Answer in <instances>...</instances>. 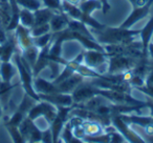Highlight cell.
Masks as SVG:
<instances>
[{
	"label": "cell",
	"instance_id": "obj_1",
	"mask_svg": "<svg viewBox=\"0 0 153 143\" xmlns=\"http://www.w3.org/2000/svg\"><path fill=\"white\" fill-rule=\"evenodd\" d=\"M89 30L94 35V40L102 45L131 43L137 40L140 34V30H130V28H124L122 26L119 28L105 26L103 30H94L89 28Z\"/></svg>",
	"mask_w": 153,
	"mask_h": 143
},
{
	"label": "cell",
	"instance_id": "obj_2",
	"mask_svg": "<svg viewBox=\"0 0 153 143\" xmlns=\"http://www.w3.org/2000/svg\"><path fill=\"white\" fill-rule=\"evenodd\" d=\"M108 65H107V72L108 75H115V74L125 73L130 70L135 66L136 62L140 58H134L128 55H122V54H114V55H108Z\"/></svg>",
	"mask_w": 153,
	"mask_h": 143
},
{
	"label": "cell",
	"instance_id": "obj_3",
	"mask_svg": "<svg viewBox=\"0 0 153 143\" xmlns=\"http://www.w3.org/2000/svg\"><path fill=\"white\" fill-rule=\"evenodd\" d=\"M99 95L105 97V98L108 99L110 102L114 103V104H126V105L146 104V101H142V100H138V99H135L134 97L131 96L130 93L100 88V90H99Z\"/></svg>",
	"mask_w": 153,
	"mask_h": 143
},
{
	"label": "cell",
	"instance_id": "obj_4",
	"mask_svg": "<svg viewBox=\"0 0 153 143\" xmlns=\"http://www.w3.org/2000/svg\"><path fill=\"white\" fill-rule=\"evenodd\" d=\"M108 59L109 56L105 51L85 49L83 52V63L88 67L96 70L99 73H101V67L104 64H108Z\"/></svg>",
	"mask_w": 153,
	"mask_h": 143
},
{
	"label": "cell",
	"instance_id": "obj_5",
	"mask_svg": "<svg viewBox=\"0 0 153 143\" xmlns=\"http://www.w3.org/2000/svg\"><path fill=\"white\" fill-rule=\"evenodd\" d=\"M99 90H100V88L92 84L90 80L86 81L85 79L72 91L71 96L74 103H82L89 100L90 98L99 95Z\"/></svg>",
	"mask_w": 153,
	"mask_h": 143
},
{
	"label": "cell",
	"instance_id": "obj_6",
	"mask_svg": "<svg viewBox=\"0 0 153 143\" xmlns=\"http://www.w3.org/2000/svg\"><path fill=\"white\" fill-rule=\"evenodd\" d=\"M111 123H112V125L125 137L127 142H132V143L146 142V140H144L142 136H140L137 133L134 132V130L130 127L129 124L126 123L117 114L111 116Z\"/></svg>",
	"mask_w": 153,
	"mask_h": 143
},
{
	"label": "cell",
	"instance_id": "obj_7",
	"mask_svg": "<svg viewBox=\"0 0 153 143\" xmlns=\"http://www.w3.org/2000/svg\"><path fill=\"white\" fill-rule=\"evenodd\" d=\"M152 4H153V0H149L144 7H133L130 15L126 18V20L121 24V26L124 28H131L136 22L140 21L142 19H144V18H146L148 16L150 7H152Z\"/></svg>",
	"mask_w": 153,
	"mask_h": 143
},
{
	"label": "cell",
	"instance_id": "obj_8",
	"mask_svg": "<svg viewBox=\"0 0 153 143\" xmlns=\"http://www.w3.org/2000/svg\"><path fill=\"white\" fill-rule=\"evenodd\" d=\"M14 33H15L16 41H17V45L20 53L23 52L24 49L35 45L34 40H33V36L30 35V28H25V26H23L22 24L19 23L17 28H15Z\"/></svg>",
	"mask_w": 153,
	"mask_h": 143
},
{
	"label": "cell",
	"instance_id": "obj_9",
	"mask_svg": "<svg viewBox=\"0 0 153 143\" xmlns=\"http://www.w3.org/2000/svg\"><path fill=\"white\" fill-rule=\"evenodd\" d=\"M40 100L47 101L53 105H63V106H71L74 104L71 94H66V93L56 92L53 94H39Z\"/></svg>",
	"mask_w": 153,
	"mask_h": 143
},
{
	"label": "cell",
	"instance_id": "obj_10",
	"mask_svg": "<svg viewBox=\"0 0 153 143\" xmlns=\"http://www.w3.org/2000/svg\"><path fill=\"white\" fill-rule=\"evenodd\" d=\"M86 78L83 77L81 74H79L78 72H74L71 76L65 79L64 81L60 82L59 84H57V90L60 93H66V94H71L72 91L79 85L81 82H83Z\"/></svg>",
	"mask_w": 153,
	"mask_h": 143
},
{
	"label": "cell",
	"instance_id": "obj_11",
	"mask_svg": "<svg viewBox=\"0 0 153 143\" xmlns=\"http://www.w3.org/2000/svg\"><path fill=\"white\" fill-rule=\"evenodd\" d=\"M152 36H153V16L149 19V21L146 23V25L140 30V42H142V52L144 58H149L148 46H149V43L151 42Z\"/></svg>",
	"mask_w": 153,
	"mask_h": 143
},
{
	"label": "cell",
	"instance_id": "obj_12",
	"mask_svg": "<svg viewBox=\"0 0 153 143\" xmlns=\"http://www.w3.org/2000/svg\"><path fill=\"white\" fill-rule=\"evenodd\" d=\"M33 86L37 94H53L58 92L57 85L53 83L51 80H46L44 78H41L39 76L34 77L33 80Z\"/></svg>",
	"mask_w": 153,
	"mask_h": 143
},
{
	"label": "cell",
	"instance_id": "obj_13",
	"mask_svg": "<svg viewBox=\"0 0 153 143\" xmlns=\"http://www.w3.org/2000/svg\"><path fill=\"white\" fill-rule=\"evenodd\" d=\"M18 73L15 63L11 61H1L0 63V79L5 82H12Z\"/></svg>",
	"mask_w": 153,
	"mask_h": 143
},
{
	"label": "cell",
	"instance_id": "obj_14",
	"mask_svg": "<svg viewBox=\"0 0 153 143\" xmlns=\"http://www.w3.org/2000/svg\"><path fill=\"white\" fill-rule=\"evenodd\" d=\"M56 12L53 10L48 9V7H41L40 9L34 11V17H35V23L34 26L36 25H41V24L49 23L51 17Z\"/></svg>",
	"mask_w": 153,
	"mask_h": 143
},
{
	"label": "cell",
	"instance_id": "obj_15",
	"mask_svg": "<svg viewBox=\"0 0 153 143\" xmlns=\"http://www.w3.org/2000/svg\"><path fill=\"white\" fill-rule=\"evenodd\" d=\"M49 25H51V31L53 33L67 28V15L64 12L55 13L49 21Z\"/></svg>",
	"mask_w": 153,
	"mask_h": 143
},
{
	"label": "cell",
	"instance_id": "obj_16",
	"mask_svg": "<svg viewBox=\"0 0 153 143\" xmlns=\"http://www.w3.org/2000/svg\"><path fill=\"white\" fill-rule=\"evenodd\" d=\"M82 126H83L85 136L94 137V136H100V135L105 134L104 126L97 121H90V120L84 119Z\"/></svg>",
	"mask_w": 153,
	"mask_h": 143
},
{
	"label": "cell",
	"instance_id": "obj_17",
	"mask_svg": "<svg viewBox=\"0 0 153 143\" xmlns=\"http://www.w3.org/2000/svg\"><path fill=\"white\" fill-rule=\"evenodd\" d=\"M79 7L83 13L87 15H92L94 11H102V3L100 0H82Z\"/></svg>",
	"mask_w": 153,
	"mask_h": 143
},
{
	"label": "cell",
	"instance_id": "obj_18",
	"mask_svg": "<svg viewBox=\"0 0 153 143\" xmlns=\"http://www.w3.org/2000/svg\"><path fill=\"white\" fill-rule=\"evenodd\" d=\"M19 23L28 28H32L35 23L34 12L28 9L20 7L19 11Z\"/></svg>",
	"mask_w": 153,
	"mask_h": 143
},
{
	"label": "cell",
	"instance_id": "obj_19",
	"mask_svg": "<svg viewBox=\"0 0 153 143\" xmlns=\"http://www.w3.org/2000/svg\"><path fill=\"white\" fill-rule=\"evenodd\" d=\"M60 139L61 141L66 143H80L82 142V140L78 139L76 137H74V133H72V128L71 125H70L69 122H66L65 125H64L63 130L61 132V135H60Z\"/></svg>",
	"mask_w": 153,
	"mask_h": 143
},
{
	"label": "cell",
	"instance_id": "obj_20",
	"mask_svg": "<svg viewBox=\"0 0 153 143\" xmlns=\"http://www.w3.org/2000/svg\"><path fill=\"white\" fill-rule=\"evenodd\" d=\"M39 52H40V49L36 45H33V46L28 47V49H24L23 52H21V56L27 62L28 65L32 67V70H33V66H34L35 62H36L37 58H38Z\"/></svg>",
	"mask_w": 153,
	"mask_h": 143
},
{
	"label": "cell",
	"instance_id": "obj_21",
	"mask_svg": "<svg viewBox=\"0 0 153 143\" xmlns=\"http://www.w3.org/2000/svg\"><path fill=\"white\" fill-rule=\"evenodd\" d=\"M16 2L20 7L28 9L33 12L42 7V2L40 0H16Z\"/></svg>",
	"mask_w": 153,
	"mask_h": 143
},
{
	"label": "cell",
	"instance_id": "obj_22",
	"mask_svg": "<svg viewBox=\"0 0 153 143\" xmlns=\"http://www.w3.org/2000/svg\"><path fill=\"white\" fill-rule=\"evenodd\" d=\"M51 36H53V33L49 32V33H46V34H44V35H41V36L33 37L34 44L36 45L39 49H43L44 46H46L47 44H49V43H51Z\"/></svg>",
	"mask_w": 153,
	"mask_h": 143
},
{
	"label": "cell",
	"instance_id": "obj_23",
	"mask_svg": "<svg viewBox=\"0 0 153 143\" xmlns=\"http://www.w3.org/2000/svg\"><path fill=\"white\" fill-rule=\"evenodd\" d=\"M26 117L25 114H23L22 112H20L19 109H16V111L12 114V116L10 117V119L7 121L5 125H12V126H19L20 123L23 121V119Z\"/></svg>",
	"mask_w": 153,
	"mask_h": 143
},
{
	"label": "cell",
	"instance_id": "obj_24",
	"mask_svg": "<svg viewBox=\"0 0 153 143\" xmlns=\"http://www.w3.org/2000/svg\"><path fill=\"white\" fill-rule=\"evenodd\" d=\"M5 127H7V132H9L10 136H11V138L13 139L14 142H16V143L25 142V141H24V139H23V137H22L21 133H20L19 127H18V126L5 125Z\"/></svg>",
	"mask_w": 153,
	"mask_h": 143
},
{
	"label": "cell",
	"instance_id": "obj_25",
	"mask_svg": "<svg viewBox=\"0 0 153 143\" xmlns=\"http://www.w3.org/2000/svg\"><path fill=\"white\" fill-rule=\"evenodd\" d=\"M49 32H51L49 23L41 24V25H36V26H33V28H30V35H32L33 37L41 36V35H44V34L49 33Z\"/></svg>",
	"mask_w": 153,
	"mask_h": 143
},
{
	"label": "cell",
	"instance_id": "obj_26",
	"mask_svg": "<svg viewBox=\"0 0 153 143\" xmlns=\"http://www.w3.org/2000/svg\"><path fill=\"white\" fill-rule=\"evenodd\" d=\"M61 65L62 64L58 63V62H53L49 60L47 68L51 70V76H49V80H51V81L55 80L56 78L59 76V74L61 73Z\"/></svg>",
	"mask_w": 153,
	"mask_h": 143
},
{
	"label": "cell",
	"instance_id": "obj_27",
	"mask_svg": "<svg viewBox=\"0 0 153 143\" xmlns=\"http://www.w3.org/2000/svg\"><path fill=\"white\" fill-rule=\"evenodd\" d=\"M42 2V7H48V9L55 11L56 13H61L63 12L61 7V2H59L58 0H40Z\"/></svg>",
	"mask_w": 153,
	"mask_h": 143
},
{
	"label": "cell",
	"instance_id": "obj_28",
	"mask_svg": "<svg viewBox=\"0 0 153 143\" xmlns=\"http://www.w3.org/2000/svg\"><path fill=\"white\" fill-rule=\"evenodd\" d=\"M136 90L153 99V85H147V84H145V85L140 86V88H137Z\"/></svg>",
	"mask_w": 153,
	"mask_h": 143
},
{
	"label": "cell",
	"instance_id": "obj_29",
	"mask_svg": "<svg viewBox=\"0 0 153 143\" xmlns=\"http://www.w3.org/2000/svg\"><path fill=\"white\" fill-rule=\"evenodd\" d=\"M41 142H45V143L53 142V136H51V127L45 130H42V140H41Z\"/></svg>",
	"mask_w": 153,
	"mask_h": 143
},
{
	"label": "cell",
	"instance_id": "obj_30",
	"mask_svg": "<svg viewBox=\"0 0 153 143\" xmlns=\"http://www.w3.org/2000/svg\"><path fill=\"white\" fill-rule=\"evenodd\" d=\"M7 40V32L3 26L0 25V45L4 44Z\"/></svg>",
	"mask_w": 153,
	"mask_h": 143
},
{
	"label": "cell",
	"instance_id": "obj_31",
	"mask_svg": "<svg viewBox=\"0 0 153 143\" xmlns=\"http://www.w3.org/2000/svg\"><path fill=\"white\" fill-rule=\"evenodd\" d=\"M131 3L132 7H144L149 0H128Z\"/></svg>",
	"mask_w": 153,
	"mask_h": 143
},
{
	"label": "cell",
	"instance_id": "obj_32",
	"mask_svg": "<svg viewBox=\"0 0 153 143\" xmlns=\"http://www.w3.org/2000/svg\"><path fill=\"white\" fill-rule=\"evenodd\" d=\"M146 107L149 109V114L151 117H153V99L148 97L146 100Z\"/></svg>",
	"mask_w": 153,
	"mask_h": 143
},
{
	"label": "cell",
	"instance_id": "obj_33",
	"mask_svg": "<svg viewBox=\"0 0 153 143\" xmlns=\"http://www.w3.org/2000/svg\"><path fill=\"white\" fill-rule=\"evenodd\" d=\"M145 84H147V85H153V67H151V70H149L148 75L146 77Z\"/></svg>",
	"mask_w": 153,
	"mask_h": 143
},
{
	"label": "cell",
	"instance_id": "obj_34",
	"mask_svg": "<svg viewBox=\"0 0 153 143\" xmlns=\"http://www.w3.org/2000/svg\"><path fill=\"white\" fill-rule=\"evenodd\" d=\"M101 3H102V12L103 14H107V12L110 10V4H109L108 0H100Z\"/></svg>",
	"mask_w": 153,
	"mask_h": 143
},
{
	"label": "cell",
	"instance_id": "obj_35",
	"mask_svg": "<svg viewBox=\"0 0 153 143\" xmlns=\"http://www.w3.org/2000/svg\"><path fill=\"white\" fill-rule=\"evenodd\" d=\"M148 55H149V59L153 60V42L149 43L148 46Z\"/></svg>",
	"mask_w": 153,
	"mask_h": 143
},
{
	"label": "cell",
	"instance_id": "obj_36",
	"mask_svg": "<svg viewBox=\"0 0 153 143\" xmlns=\"http://www.w3.org/2000/svg\"><path fill=\"white\" fill-rule=\"evenodd\" d=\"M67 1L68 3H71V4H74V5H79L80 2H81L82 0H65Z\"/></svg>",
	"mask_w": 153,
	"mask_h": 143
},
{
	"label": "cell",
	"instance_id": "obj_37",
	"mask_svg": "<svg viewBox=\"0 0 153 143\" xmlns=\"http://www.w3.org/2000/svg\"><path fill=\"white\" fill-rule=\"evenodd\" d=\"M2 114H3V106L0 102V121H1V118H2Z\"/></svg>",
	"mask_w": 153,
	"mask_h": 143
},
{
	"label": "cell",
	"instance_id": "obj_38",
	"mask_svg": "<svg viewBox=\"0 0 153 143\" xmlns=\"http://www.w3.org/2000/svg\"><path fill=\"white\" fill-rule=\"evenodd\" d=\"M149 62H150L151 66H152V67H153V60H152V59H149Z\"/></svg>",
	"mask_w": 153,
	"mask_h": 143
},
{
	"label": "cell",
	"instance_id": "obj_39",
	"mask_svg": "<svg viewBox=\"0 0 153 143\" xmlns=\"http://www.w3.org/2000/svg\"><path fill=\"white\" fill-rule=\"evenodd\" d=\"M58 1H59V2H61V0H58Z\"/></svg>",
	"mask_w": 153,
	"mask_h": 143
}]
</instances>
